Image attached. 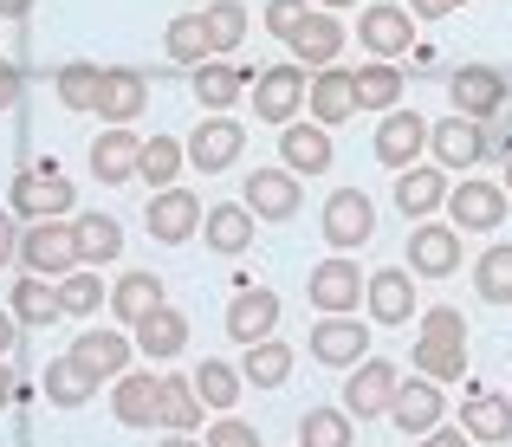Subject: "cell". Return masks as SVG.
<instances>
[{"label":"cell","instance_id":"cell-1","mask_svg":"<svg viewBox=\"0 0 512 447\" xmlns=\"http://www.w3.org/2000/svg\"><path fill=\"white\" fill-rule=\"evenodd\" d=\"M409 363L428 376V383H461L467 376V318L454 305L422 311V337H415Z\"/></svg>","mask_w":512,"mask_h":447},{"label":"cell","instance_id":"cell-2","mask_svg":"<svg viewBox=\"0 0 512 447\" xmlns=\"http://www.w3.org/2000/svg\"><path fill=\"white\" fill-rule=\"evenodd\" d=\"M20 266L26 273H39V279H65V273H78V227L72 221H26L20 227Z\"/></svg>","mask_w":512,"mask_h":447},{"label":"cell","instance_id":"cell-3","mask_svg":"<svg viewBox=\"0 0 512 447\" xmlns=\"http://www.w3.org/2000/svg\"><path fill=\"white\" fill-rule=\"evenodd\" d=\"M13 214L20 221H72V182L59 175V162L13 175Z\"/></svg>","mask_w":512,"mask_h":447},{"label":"cell","instance_id":"cell-4","mask_svg":"<svg viewBox=\"0 0 512 447\" xmlns=\"http://www.w3.org/2000/svg\"><path fill=\"white\" fill-rule=\"evenodd\" d=\"M305 91H312V85H305V65L299 59H292V65H266V72H253V117L286 130L292 117H299Z\"/></svg>","mask_w":512,"mask_h":447},{"label":"cell","instance_id":"cell-5","mask_svg":"<svg viewBox=\"0 0 512 447\" xmlns=\"http://www.w3.org/2000/svg\"><path fill=\"white\" fill-rule=\"evenodd\" d=\"M448 98H454V111H461V117L493 124V117L506 111L512 85H506V72H493V65H461V72L448 78Z\"/></svg>","mask_w":512,"mask_h":447},{"label":"cell","instance_id":"cell-6","mask_svg":"<svg viewBox=\"0 0 512 447\" xmlns=\"http://www.w3.org/2000/svg\"><path fill=\"white\" fill-rule=\"evenodd\" d=\"M305 350H312V363H325V370H357V363L370 357V331H363L350 311H338V318H318L312 324Z\"/></svg>","mask_w":512,"mask_h":447},{"label":"cell","instance_id":"cell-7","mask_svg":"<svg viewBox=\"0 0 512 447\" xmlns=\"http://www.w3.org/2000/svg\"><path fill=\"white\" fill-rule=\"evenodd\" d=\"M363 279H370V273H357V260H350V253H331V260L312 266V279H305V298H312L325 318H338V311H357Z\"/></svg>","mask_w":512,"mask_h":447},{"label":"cell","instance_id":"cell-8","mask_svg":"<svg viewBox=\"0 0 512 447\" xmlns=\"http://www.w3.org/2000/svg\"><path fill=\"white\" fill-rule=\"evenodd\" d=\"M396 389H402L396 363H383V357H363L357 370H350V383H344V415H357V422H370V415H389Z\"/></svg>","mask_w":512,"mask_h":447},{"label":"cell","instance_id":"cell-9","mask_svg":"<svg viewBox=\"0 0 512 447\" xmlns=\"http://www.w3.org/2000/svg\"><path fill=\"white\" fill-rule=\"evenodd\" d=\"M448 227H461V234H493V227H506V188L500 182L448 188Z\"/></svg>","mask_w":512,"mask_h":447},{"label":"cell","instance_id":"cell-10","mask_svg":"<svg viewBox=\"0 0 512 447\" xmlns=\"http://www.w3.org/2000/svg\"><path fill=\"white\" fill-rule=\"evenodd\" d=\"M318 221H325V240L338 253H357L363 240L376 234V208H370V195H363V188H338V195L325 201V214H318Z\"/></svg>","mask_w":512,"mask_h":447},{"label":"cell","instance_id":"cell-11","mask_svg":"<svg viewBox=\"0 0 512 447\" xmlns=\"http://www.w3.org/2000/svg\"><path fill=\"white\" fill-rule=\"evenodd\" d=\"M240 195H247L253 221H292L299 201H305V188H299V175H292V169H253Z\"/></svg>","mask_w":512,"mask_h":447},{"label":"cell","instance_id":"cell-12","mask_svg":"<svg viewBox=\"0 0 512 447\" xmlns=\"http://www.w3.org/2000/svg\"><path fill=\"white\" fill-rule=\"evenodd\" d=\"M111 415L124 428H163V376L150 370H124L111 389Z\"/></svg>","mask_w":512,"mask_h":447},{"label":"cell","instance_id":"cell-13","mask_svg":"<svg viewBox=\"0 0 512 447\" xmlns=\"http://www.w3.org/2000/svg\"><path fill=\"white\" fill-rule=\"evenodd\" d=\"M182 149H188V162H195L201 175H221V169H234V162H240L247 130H240L234 117H208V124H195V137H188Z\"/></svg>","mask_w":512,"mask_h":447},{"label":"cell","instance_id":"cell-14","mask_svg":"<svg viewBox=\"0 0 512 447\" xmlns=\"http://www.w3.org/2000/svg\"><path fill=\"white\" fill-rule=\"evenodd\" d=\"M357 39H363V52H370V59H396V52H409V39H415L409 7H396V0H376V7H363Z\"/></svg>","mask_w":512,"mask_h":447},{"label":"cell","instance_id":"cell-15","mask_svg":"<svg viewBox=\"0 0 512 447\" xmlns=\"http://www.w3.org/2000/svg\"><path fill=\"white\" fill-rule=\"evenodd\" d=\"M454 266H461V227L415 221V227H409V273H422V279H448Z\"/></svg>","mask_w":512,"mask_h":447},{"label":"cell","instance_id":"cell-16","mask_svg":"<svg viewBox=\"0 0 512 447\" xmlns=\"http://www.w3.org/2000/svg\"><path fill=\"white\" fill-rule=\"evenodd\" d=\"M273 324H279V292L240 286L234 298H227V337H234V344H266Z\"/></svg>","mask_w":512,"mask_h":447},{"label":"cell","instance_id":"cell-17","mask_svg":"<svg viewBox=\"0 0 512 447\" xmlns=\"http://www.w3.org/2000/svg\"><path fill=\"white\" fill-rule=\"evenodd\" d=\"M422 149H428V117L383 111V124H376V162H383V169H415Z\"/></svg>","mask_w":512,"mask_h":447},{"label":"cell","instance_id":"cell-18","mask_svg":"<svg viewBox=\"0 0 512 447\" xmlns=\"http://www.w3.org/2000/svg\"><path fill=\"white\" fill-rule=\"evenodd\" d=\"M286 46H292V59H299L305 72H325V65H338V52H344V20H331L325 7H312Z\"/></svg>","mask_w":512,"mask_h":447},{"label":"cell","instance_id":"cell-19","mask_svg":"<svg viewBox=\"0 0 512 447\" xmlns=\"http://www.w3.org/2000/svg\"><path fill=\"white\" fill-rule=\"evenodd\" d=\"M150 240H163V247H182L188 234L201 227V201L188 195V188H156V201H150Z\"/></svg>","mask_w":512,"mask_h":447},{"label":"cell","instance_id":"cell-20","mask_svg":"<svg viewBox=\"0 0 512 447\" xmlns=\"http://www.w3.org/2000/svg\"><path fill=\"white\" fill-rule=\"evenodd\" d=\"M363 305H370L376 324H409L415 318V279L402 266H383V273L363 279Z\"/></svg>","mask_w":512,"mask_h":447},{"label":"cell","instance_id":"cell-21","mask_svg":"<svg viewBox=\"0 0 512 447\" xmlns=\"http://www.w3.org/2000/svg\"><path fill=\"white\" fill-rule=\"evenodd\" d=\"M143 104H150V85H143V72H124V65H111L104 72V91H98V124H137Z\"/></svg>","mask_w":512,"mask_h":447},{"label":"cell","instance_id":"cell-22","mask_svg":"<svg viewBox=\"0 0 512 447\" xmlns=\"http://www.w3.org/2000/svg\"><path fill=\"white\" fill-rule=\"evenodd\" d=\"M428 143H435L441 169H474V162L487 156V124H474V117L454 111V124H435V130H428Z\"/></svg>","mask_w":512,"mask_h":447},{"label":"cell","instance_id":"cell-23","mask_svg":"<svg viewBox=\"0 0 512 447\" xmlns=\"http://www.w3.org/2000/svg\"><path fill=\"white\" fill-rule=\"evenodd\" d=\"M305 104H312V124H350L357 117V85H350V72L338 65H325V72H312V91H305Z\"/></svg>","mask_w":512,"mask_h":447},{"label":"cell","instance_id":"cell-24","mask_svg":"<svg viewBox=\"0 0 512 447\" xmlns=\"http://www.w3.org/2000/svg\"><path fill=\"white\" fill-rule=\"evenodd\" d=\"M441 383H402L396 402H389V422L402 428V435H435L441 428Z\"/></svg>","mask_w":512,"mask_h":447},{"label":"cell","instance_id":"cell-25","mask_svg":"<svg viewBox=\"0 0 512 447\" xmlns=\"http://www.w3.org/2000/svg\"><path fill=\"white\" fill-rule=\"evenodd\" d=\"M279 156L292 175H325L331 169V130L325 124H286L279 130Z\"/></svg>","mask_w":512,"mask_h":447},{"label":"cell","instance_id":"cell-26","mask_svg":"<svg viewBox=\"0 0 512 447\" xmlns=\"http://www.w3.org/2000/svg\"><path fill=\"white\" fill-rule=\"evenodd\" d=\"M396 208L409 214V221H428L435 208H448V169H402L396 175Z\"/></svg>","mask_w":512,"mask_h":447},{"label":"cell","instance_id":"cell-27","mask_svg":"<svg viewBox=\"0 0 512 447\" xmlns=\"http://www.w3.org/2000/svg\"><path fill=\"white\" fill-rule=\"evenodd\" d=\"M247 85H253V78L240 72V65H227V59H201L195 65V98H201V111H214V117L234 111Z\"/></svg>","mask_w":512,"mask_h":447},{"label":"cell","instance_id":"cell-28","mask_svg":"<svg viewBox=\"0 0 512 447\" xmlns=\"http://www.w3.org/2000/svg\"><path fill=\"white\" fill-rule=\"evenodd\" d=\"M72 357L85 363L98 383H117V376L130 370V337H124V331H78Z\"/></svg>","mask_w":512,"mask_h":447},{"label":"cell","instance_id":"cell-29","mask_svg":"<svg viewBox=\"0 0 512 447\" xmlns=\"http://www.w3.org/2000/svg\"><path fill=\"white\" fill-rule=\"evenodd\" d=\"M137 149H143L137 130L111 124L98 143H91V175H98V182H130V175H137Z\"/></svg>","mask_w":512,"mask_h":447},{"label":"cell","instance_id":"cell-30","mask_svg":"<svg viewBox=\"0 0 512 447\" xmlns=\"http://www.w3.org/2000/svg\"><path fill=\"white\" fill-rule=\"evenodd\" d=\"M13 318H20V331H46V324H59L65 311H59V286L52 279H39V273H26V279H13Z\"/></svg>","mask_w":512,"mask_h":447},{"label":"cell","instance_id":"cell-31","mask_svg":"<svg viewBox=\"0 0 512 447\" xmlns=\"http://www.w3.org/2000/svg\"><path fill=\"white\" fill-rule=\"evenodd\" d=\"M201 240H208L214 253H247L253 247V214L247 201H221V208L201 214Z\"/></svg>","mask_w":512,"mask_h":447},{"label":"cell","instance_id":"cell-32","mask_svg":"<svg viewBox=\"0 0 512 447\" xmlns=\"http://www.w3.org/2000/svg\"><path fill=\"white\" fill-rule=\"evenodd\" d=\"M39 383H46V402H59V409H85L91 389H98V376H91L85 363L65 350V357H52V363H46V376H39Z\"/></svg>","mask_w":512,"mask_h":447},{"label":"cell","instance_id":"cell-33","mask_svg":"<svg viewBox=\"0 0 512 447\" xmlns=\"http://www.w3.org/2000/svg\"><path fill=\"white\" fill-rule=\"evenodd\" d=\"M461 428L474 441H512V402L493 396V389H474V396L461 402Z\"/></svg>","mask_w":512,"mask_h":447},{"label":"cell","instance_id":"cell-34","mask_svg":"<svg viewBox=\"0 0 512 447\" xmlns=\"http://www.w3.org/2000/svg\"><path fill=\"white\" fill-rule=\"evenodd\" d=\"M111 311L137 331L150 311H163V279H156V273H124V279H117V292H111Z\"/></svg>","mask_w":512,"mask_h":447},{"label":"cell","instance_id":"cell-35","mask_svg":"<svg viewBox=\"0 0 512 447\" xmlns=\"http://www.w3.org/2000/svg\"><path fill=\"white\" fill-rule=\"evenodd\" d=\"M78 260L85 266H111L117 253H124V227L111 221V214H78Z\"/></svg>","mask_w":512,"mask_h":447},{"label":"cell","instance_id":"cell-36","mask_svg":"<svg viewBox=\"0 0 512 447\" xmlns=\"http://www.w3.org/2000/svg\"><path fill=\"white\" fill-rule=\"evenodd\" d=\"M182 344H188V318H182V311H169V305H163V311H150V318L137 324V350H143L150 363L175 357Z\"/></svg>","mask_w":512,"mask_h":447},{"label":"cell","instance_id":"cell-37","mask_svg":"<svg viewBox=\"0 0 512 447\" xmlns=\"http://www.w3.org/2000/svg\"><path fill=\"white\" fill-rule=\"evenodd\" d=\"M350 85H357V111H396L402 98V72L389 59H370L363 72H350Z\"/></svg>","mask_w":512,"mask_h":447},{"label":"cell","instance_id":"cell-38","mask_svg":"<svg viewBox=\"0 0 512 447\" xmlns=\"http://www.w3.org/2000/svg\"><path fill=\"white\" fill-rule=\"evenodd\" d=\"M188 383H195V396H201V409H234V402H240V389H247V376H240V370H227V363H201V370L195 376H188Z\"/></svg>","mask_w":512,"mask_h":447},{"label":"cell","instance_id":"cell-39","mask_svg":"<svg viewBox=\"0 0 512 447\" xmlns=\"http://www.w3.org/2000/svg\"><path fill=\"white\" fill-rule=\"evenodd\" d=\"M240 376H247L253 389H279L292 376V350L279 344V337H266V344H247V363H240Z\"/></svg>","mask_w":512,"mask_h":447},{"label":"cell","instance_id":"cell-40","mask_svg":"<svg viewBox=\"0 0 512 447\" xmlns=\"http://www.w3.org/2000/svg\"><path fill=\"white\" fill-rule=\"evenodd\" d=\"M182 162H188V149L175 137H143V149H137V175L150 188H169L175 175H182Z\"/></svg>","mask_w":512,"mask_h":447},{"label":"cell","instance_id":"cell-41","mask_svg":"<svg viewBox=\"0 0 512 447\" xmlns=\"http://www.w3.org/2000/svg\"><path fill=\"white\" fill-rule=\"evenodd\" d=\"M163 52L175 65H188L195 72L201 59H214V46H208V26H201V13H182V20H169V33H163Z\"/></svg>","mask_w":512,"mask_h":447},{"label":"cell","instance_id":"cell-42","mask_svg":"<svg viewBox=\"0 0 512 447\" xmlns=\"http://www.w3.org/2000/svg\"><path fill=\"white\" fill-rule=\"evenodd\" d=\"M163 428L169 435H195L201 428V396L188 376H163Z\"/></svg>","mask_w":512,"mask_h":447},{"label":"cell","instance_id":"cell-43","mask_svg":"<svg viewBox=\"0 0 512 447\" xmlns=\"http://www.w3.org/2000/svg\"><path fill=\"white\" fill-rule=\"evenodd\" d=\"M52 85H59V104L65 111H98V91H104V72L98 65H59V78H52Z\"/></svg>","mask_w":512,"mask_h":447},{"label":"cell","instance_id":"cell-44","mask_svg":"<svg viewBox=\"0 0 512 447\" xmlns=\"http://www.w3.org/2000/svg\"><path fill=\"white\" fill-rule=\"evenodd\" d=\"M474 292L487 305H512V247H487L474 260Z\"/></svg>","mask_w":512,"mask_h":447},{"label":"cell","instance_id":"cell-45","mask_svg":"<svg viewBox=\"0 0 512 447\" xmlns=\"http://www.w3.org/2000/svg\"><path fill=\"white\" fill-rule=\"evenodd\" d=\"M201 26H208V46H214V59H221V52H234L240 39H247V7H240V0H214V7L201 13Z\"/></svg>","mask_w":512,"mask_h":447},{"label":"cell","instance_id":"cell-46","mask_svg":"<svg viewBox=\"0 0 512 447\" xmlns=\"http://www.w3.org/2000/svg\"><path fill=\"white\" fill-rule=\"evenodd\" d=\"M52 286H59L65 318H98V305H104V279L98 273H65V279H52Z\"/></svg>","mask_w":512,"mask_h":447},{"label":"cell","instance_id":"cell-47","mask_svg":"<svg viewBox=\"0 0 512 447\" xmlns=\"http://www.w3.org/2000/svg\"><path fill=\"white\" fill-rule=\"evenodd\" d=\"M299 447H350V415L344 409H305L299 415Z\"/></svg>","mask_w":512,"mask_h":447},{"label":"cell","instance_id":"cell-48","mask_svg":"<svg viewBox=\"0 0 512 447\" xmlns=\"http://www.w3.org/2000/svg\"><path fill=\"white\" fill-rule=\"evenodd\" d=\"M305 13H312L305 0H266V26H273L279 39H292V33H299V26H305Z\"/></svg>","mask_w":512,"mask_h":447},{"label":"cell","instance_id":"cell-49","mask_svg":"<svg viewBox=\"0 0 512 447\" xmlns=\"http://www.w3.org/2000/svg\"><path fill=\"white\" fill-rule=\"evenodd\" d=\"M201 447H260V435H253L240 415H221V422L208 428V441H201Z\"/></svg>","mask_w":512,"mask_h":447},{"label":"cell","instance_id":"cell-50","mask_svg":"<svg viewBox=\"0 0 512 447\" xmlns=\"http://www.w3.org/2000/svg\"><path fill=\"white\" fill-rule=\"evenodd\" d=\"M7 260H20V214L0 208V266H7Z\"/></svg>","mask_w":512,"mask_h":447},{"label":"cell","instance_id":"cell-51","mask_svg":"<svg viewBox=\"0 0 512 447\" xmlns=\"http://www.w3.org/2000/svg\"><path fill=\"white\" fill-rule=\"evenodd\" d=\"M13 104H20V65L0 59V111H13Z\"/></svg>","mask_w":512,"mask_h":447},{"label":"cell","instance_id":"cell-52","mask_svg":"<svg viewBox=\"0 0 512 447\" xmlns=\"http://www.w3.org/2000/svg\"><path fill=\"white\" fill-rule=\"evenodd\" d=\"M13 344H20V318H13V311H0V363H7Z\"/></svg>","mask_w":512,"mask_h":447},{"label":"cell","instance_id":"cell-53","mask_svg":"<svg viewBox=\"0 0 512 447\" xmlns=\"http://www.w3.org/2000/svg\"><path fill=\"white\" fill-rule=\"evenodd\" d=\"M422 447H474V441H467V428H461V435H422Z\"/></svg>","mask_w":512,"mask_h":447},{"label":"cell","instance_id":"cell-54","mask_svg":"<svg viewBox=\"0 0 512 447\" xmlns=\"http://www.w3.org/2000/svg\"><path fill=\"white\" fill-rule=\"evenodd\" d=\"M33 13V0H0V20H26Z\"/></svg>","mask_w":512,"mask_h":447},{"label":"cell","instance_id":"cell-55","mask_svg":"<svg viewBox=\"0 0 512 447\" xmlns=\"http://www.w3.org/2000/svg\"><path fill=\"white\" fill-rule=\"evenodd\" d=\"M13 396H20V383H13V370H7V363H0V409H7Z\"/></svg>","mask_w":512,"mask_h":447},{"label":"cell","instance_id":"cell-56","mask_svg":"<svg viewBox=\"0 0 512 447\" xmlns=\"http://www.w3.org/2000/svg\"><path fill=\"white\" fill-rule=\"evenodd\" d=\"M415 13H422V20H441V13H448V0H409Z\"/></svg>","mask_w":512,"mask_h":447},{"label":"cell","instance_id":"cell-57","mask_svg":"<svg viewBox=\"0 0 512 447\" xmlns=\"http://www.w3.org/2000/svg\"><path fill=\"white\" fill-rule=\"evenodd\" d=\"M312 7H325V13H344V7H363V0H312Z\"/></svg>","mask_w":512,"mask_h":447},{"label":"cell","instance_id":"cell-58","mask_svg":"<svg viewBox=\"0 0 512 447\" xmlns=\"http://www.w3.org/2000/svg\"><path fill=\"white\" fill-rule=\"evenodd\" d=\"M156 447H201V441H195V435H163Z\"/></svg>","mask_w":512,"mask_h":447},{"label":"cell","instance_id":"cell-59","mask_svg":"<svg viewBox=\"0 0 512 447\" xmlns=\"http://www.w3.org/2000/svg\"><path fill=\"white\" fill-rule=\"evenodd\" d=\"M500 188H506V195H512V156H506V182H500Z\"/></svg>","mask_w":512,"mask_h":447},{"label":"cell","instance_id":"cell-60","mask_svg":"<svg viewBox=\"0 0 512 447\" xmlns=\"http://www.w3.org/2000/svg\"><path fill=\"white\" fill-rule=\"evenodd\" d=\"M448 7H467V0H448Z\"/></svg>","mask_w":512,"mask_h":447},{"label":"cell","instance_id":"cell-61","mask_svg":"<svg viewBox=\"0 0 512 447\" xmlns=\"http://www.w3.org/2000/svg\"><path fill=\"white\" fill-rule=\"evenodd\" d=\"M415 447H422V441H415Z\"/></svg>","mask_w":512,"mask_h":447}]
</instances>
